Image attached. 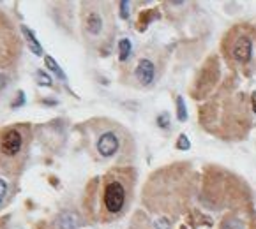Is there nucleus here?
Masks as SVG:
<instances>
[{
	"label": "nucleus",
	"instance_id": "nucleus-18",
	"mask_svg": "<svg viewBox=\"0 0 256 229\" xmlns=\"http://www.w3.org/2000/svg\"><path fill=\"white\" fill-rule=\"evenodd\" d=\"M6 194H8V182L2 180V178H0V203L4 201Z\"/></svg>",
	"mask_w": 256,
	"mask_h": 229
},
{
	"label": "nucleus",
	"instance_id": "nucleus-13",
	"mask_svg": "<svg viewBox=\"0 0 256 229\" xmlns=\"http://www.w3.org/2000/svg\"><path fill=\"white\" fill-rule=\"evenodd\" d=\"M177 148H178V150H189V148H191V143H189V139H188V136H186V134L178 136Z\"/></svg>",
	"mask_w": 256,
	"mask_h": 229
},
{
	"label": "nucleus",
	"instance_id": "nucleus-2",
	"mask_svg": "<svg viewBox=\"0 0 256 229\" xmlns=\"http://www.w3.org/2000/svg\"><path fill=\"white\" fill-rule=\"evenodd\" d=\"M128 205V185L120 177H108L102 189V215L113 219L120 215Z\"/></svg>",
	"mask_w": 256,
	"mask_h": 229
},
{
	"label": "nucleus",
	"instance_id": "nucleus-5",
	"mask_svg": "<svg viewBox=\"0 0 256 229\" xmlns=\"http://www.w3.org/2000/svg\"><path fill=\"white\" fill-rule=\"evenodd\" d=\"M154 76H156L154 62H150L148 58H142L134 69V78L138 79V83L142 87H147V85H150L154 81Z\"/></svg>",
	"mask_w": 256,
	"mask_h": 229
},
{
	"label": "nucleus",
	"instance_id": "nucleus-16",
	"mask_svg": "<svg viewBox=\"0 0 256 229\" xmlns=\"http://www.w3.org/2000/svg\"><path fill=\"white\" fill-rule=\"evenodd\" d=\"M152 229H170V222L168 219H156L154 221V226H152Z\"/></svg>",
	"mask_w": 256,
	"mask_h": 229
},
{
	"label": "nucleus",
	"instance_id": "nucleus-15",
	"mask_svg": "<svg viewBox=\"0 0 256 229\" xmlns=\"http://www.w3.org/2000/svg\"><path fill=\"white\" fill-rule=\"evenodd\" d=\"M129 12H131V4L129 2H120V18L122 19H128L129 18Z\"/></svg>",
	"mask_w": 256,
	"mask_h": 229
},
{
	"label": "nucleus",
	"instance_id": "nucleus-9",
	"mask_svg": "<svg viewBox=\"0 0 256 229\" xmlns=\"http://www.w3.org/2000/svg\"><path fill=\"white\" fill-rule=\"evenodd\" d=\"M118 58H120V62H126L129 58V55H131V41L129 39H120L118 41Z\"/></svg>",
	"mask_w": 256,
	"mask_h": 229
},
{
	"label": "nucleus",
	"instance_id": "nucleus-17",
	"mask_svg": "<svg viewBox=\"0 0 256 229\" xmlns=\"http://www.w3.org/2000/svg\"><path fill=\"white\" fill-rule=\"evenodd\" d=\"M25 104V94L23 92H18V99H14L12 101V108H22V106Z\"/></svg>",
	"mask_w": 256,
	"mask_h": 229
},
{
	"label": "nucleus",
	"instance_id": "nucleus-3",
	"mask_svg": "<svg viewBox=\"0 0 256 229\" xmlns=\"http://www.w3.org/2000/svg\"><path fill=\"white\" fill-rule=\"evenodd\" d=\"M23 148V134L18 129H8L0 138V152L6 157H16Z\"/></svg>",
	"mask_w": 256,
	"mask_h": 229
},
{
	"label": "nucleus",
	"instance_id": "nucleus-19",
	"mask_svg": "<svg viewBox=\"0 0 256 229\" xmlns=\"http://www.w3.org/2000/svg\"><path fill=\"white\" fill-rule=\"evenodd\" d=\"M158 125H159V127H162V129L168 127V115H166V113H162L161 117L158 118Z\"/></svg>",
	"mask_w": 256,
	"mask_h": 229
},
{
	"label": "nucleus",
	"instance_id": "nucleus-11",
	"mask_svg": "<svg viewBox=\"0 0 256 229\" xmlns=\"http://www.w3.org/2000/svg\"><path fill=\"white\" fill-rule=\"evenodd\" d=\"M221 229H244V221H240L237 217L226 219V221H222Z\"/></svg>",
	"mask_w": 256,
	"mask_h": 229
},
{
	"label": "nucleus",
	"instance_id": "nucleus-4",
	"mask_svg": "<svg viewBox=\"0 0 256 229\" xmlns=\"http://www.w3.org/2000/svg\"><path fill=\"white\" fill-rule=\"evenodd\" d=\"M98 154L101 155L102 159H110L118 152V136L115 132H104L101 134V138L98 139Z\"/></svg>",
	"mask_w": 256,
	"mask_h": 229
},
{
	"label": "nucleus",
	"instance_id": "nucleus-20",
	"mask_svg": "<svg viewBox=\"0 0 256 229\" xmlns=\"http://www.w3.org/2000/svg\"><path fill=\"white\" fill-rule=\"evenodd\" d=\"M6 85H8V78H6V76L0 74V90H2V88H4Z\"/></svg>",
	"mask_w": 256,
	"mask_h": 229
},
{
	"label": "nucleus",
	"instance_id": "nucleus-7",
	"mask_svg": "<svg viewBox=\"0 0 256 229\" xmlns=\"http://www.w3.org/2000/svg\"><path fill=\"white\" fill-rule=\"evenodd\" d=\"M22 34L25 35L26 44H28V48H30V51L34 53V55L41 56V55H42V46L39 44V41H38V37H36L34 30H30L28 26L22 25Z\"/></svg>",
	"mask_w": 256,
	"mask_h": 229
},
{
	"label": "nucleus",
	"instance_id": "nucleus-14",
	"mask_svg": "<svg viewBox=\"0 0 256 229\" xmlns=\"http://www.w3.org/2000/svg\"><path fill=\"white\" fill-rule=\"evenodd\" d=\"M38 83L39 85H44V87H52V78H50L46 72H42V71H38Z\"/></svg>",
	"mask_w": 256,
	"mask_h": 229
},
{
	"label": "nucleus",
	"instance_id": "nucleus-21",
	"mask_svg": "<svg viewBox=\"0 0 256 229\" xmlns=\"http://www.w3.org/2000/svg\"><path fill=\"white\" fill-rule=\"evenodd\" d=\"M251 106H252V113L256 115V92L252 94V97H251Z\"/></svg>",
	"mask_w": 256,
	"mask_h": 229
},
{
	"label": "nucleus",
	"instance_id": "nucleus-1",
	"mask_svg": "<svg viewBox=\"0 0 256 229\" xmlns=\"http://www.w3.org/2000/svg\"><path fill=\"white\" fill-rule=\"evenodd\" d=\"M226 62L234 69L249 72L256 67V28L248 23L232 26L222 41Z\"/></svg>",
	"mask_w": 256,
	"mask_h": 229
},
{
	"label": "nucleus",
	"instance_id": "nucleus-6",
	"mask_svg": "<svg viewBox=\"0 0 256 229\" xmlns=\"http://www.w3.org/2000/svg\"><path fill=\"white\" fill-rule=\"evenodd\" d=\"M85 28L90 35H99L104 28V19L98 11H90L85 19Z\"/></svg>",
	"mask_w": 256,
	"mask_h": 229
},
{
	"label": "nucleus",
	"instance_id": "nucleus-12",
	"mask_svg": "<svg viewBox=\"0 0 256 229\" xmlns=\"http://www.w3.org/2000/svg\"><path fill=\"white\" fill-rule=\"evenodd\" d=\"M177 118L180 122L188 120V109H186L184 99H182V97H177Z\"/></svg>",
	"mask_w": 256,
	"mask_h": 229
},
{
	"label": "nucleus",
	"instance_id": "nucleus-10",
	"mask_svg": "<svg viewBox=\"0 0 256 229\" xmlns=\"http://www.w3.org/2000/svg\"><path fill=\"white\" fill-rule=\"evenodd\" d=\"M44 62H46V65H48V69H50V71H53V72H55V74L58 76V78H60L62 81H66V79H68V76L64 74V71H62V67H60V65H58V64H56L55 60H53L52 56H50V55H46V56H44Z\"/></svg>",
	"mask_w": 256,
	"mask_h": 229
},
{
	"label": "nucleus",
	"instance_id": "nucleus-8",
	"mask_svg": "<svg viewBox=\"0 0 256 229\" xmlns=\"http://www.w3.org/2000/svg\"><path fill=\"white\" fill-rule=\"evenodd\" d=\"M78 215L72 214V212H62L58 215V228L60 229H78Z\"/></svg>",
	"mask_w": 256,
	"mask_h": 229
}]
</instances>
